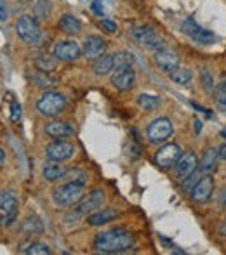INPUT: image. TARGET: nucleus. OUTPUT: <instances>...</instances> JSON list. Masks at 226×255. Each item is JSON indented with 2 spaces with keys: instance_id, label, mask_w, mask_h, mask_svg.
Here are the masks:
<instances>
[{
  "instance_id": "obj_1",
  "label": "nucleus",
  "mask_w": 226,
  "mask_h": 255,
  "mask_svg": "<svg viewBox=\"0 0 226 255\" xmlns=\"http://www.w3.org/2000/svg\"><path fill=\"white\" fill-rule=\"evenodd\" d=\"M136 240L125 229H112V231H103L96 235L94 249L101 254H124L134 247Z\"/></svg>"
},
{
  "instance_id": "obj_2",
  "label": "nucleus",
  "mask_w": 226,
  "mask_h": 255,
  "mask_svg": "<svg viewBox=\"0 0 226 255\" xmlns=\"http://www.w3.org/2000/svg\"><path fill=\"white\" fill-rule=\"evenodd\" d=\"M84 188L85 184L63 181L57 188L52 189V202L56 207H71L84 196Z\"/></svg>"
},
{
  "instance_id": "obj_3",
  "label": "nucleus",
  "mask_w": 226,
  "mask_h": 255,
  "mask_svg": "<svg viewBox=\"0 0 226 255\" xmlns=\"http://www.w3.org/2000/svg\"><path fill=\"white\" fill-rule=\"evenodd\" d=\"M129 35H131L136 44L143 45V47L150 49V51H160V49L166 47L164 40L157 35V31L152 26H136L129 31Z\"/></svg>"
},
{
  "instance_id": "obj_4",
  "label": "nucleus",
  "mask_w": 226,
  "mask_h": 255,
  "mask_svg": "<svg viewBox=\"0 0 226 255\" xmlns=\"http://www.w3.org/2000/svg\"><path fill=\"white\" fill-rule=\"evenodd\" d=\"M172 132H174L172 122L166 117H160L146 127V137L152 144H162L171 137Z\"/></svg>"
},
{
  "instance_id": "obj_5",
  "label": "nucleus",
  "mask_w": 226,
  "mask_h": 255,
  "mask_svg": "<svg viewBox=\"0 0 226 255\" xmlns=\"http://www.w3.org/2000/svg\"><path fill=\"white\" fill-rule=\"evenodd\" d=\"M16 31L21 40H24L26 44L37 45L42 40V31L38 28V23L31 16H21L16 23Z\"/></svg>"
},
{
  "instance_id": "obj_6",
  "label": "nucleus",
  "mask_w": 226,
  "mask_h": 255,
  "mask_svg": "<svg viewBox=\"0 0 226 255\" xmlns=\"http://www.w3.org/2000/svg\"><path fill=\"white\" fill-rule=\"evenodd\" d=\"M66 106V98L59 92H45L37 101V110L44 117H54Z\"/></svg>"
},
{
  "instance_id": "obj_7",
  "label": "nucleus",
  "mask_w": 226,
  "mask_h": 255,
  "mask_svg": "<svg viewBox=\"0 0 226 255\" xmlns=\"http://www.w3.org/2000/svg\"><path fill=\"white\" fill-rule=\"evenodd\" d=\"M17 196L12 191H0V224L10 226L17 215Z\"/></svg>"
},
{
  "instance_id": "obj_8",
  "label": "nucleus",
  "mask_w": 226,
  "mask_h": 255,
  "mask_svg": "<svg viewBox=\"0 0 226 255\" xmlns=\"http://www.w3.org/2000/svg\"><path fill=\"white\" fill-rule=\"evenodd\" d=\"M181 31L183 33H186L193 42H197V44H200V45H211V44H214L216 38H218L213 31L199 26V24L193 21V17H188V19L183 21Z\"/></svg>"
},
{
  "instance_id": "obj_9",
  "label": "nucleus",
  "mask_w": 226,
  "mask_h": 255,
  "mask_svg": "<svg viewBox=\"0 0 226 255\" xmlns=\"http://www.w3.org/2000/svg\"><path fill=\"white\" fill-rule=\"evenodd\" d=\"M105 191L103 189H94V191L87 193L85 196H82L77 203V212L80 215H89L92 212L99 210L101 205L105 203Z\"/></svg>"
},
{
  "instance_id": "obj_10",
  "label": "nucleus",
  "mask_w": 226,
  "mask_h": 255,
  "mask_svg": "<svg viewBox=\"0 0 226 255\" xmlns=\"http://www.w3.org/2000/svg\"><path fill=\"white\" fill-rule=\"evenodd\" d=\"M75 154V146L71 142H66L63 139H56L54 142L45 148V156L52 161H64V160H70L71 156Z\"/></svg>"
},
{
  "instance_id": "obj_11",
  "label": "nucleus",
  "mask_w": 226,
  "mask_h": 255,
  "mask_svg": "<svg viewBox=\"0 0 226 255\" xmlns=\"http://www.w3.org/2000/svg\"><path fill=\"white\" fill-rule=\"evenodd\" d=\"M181 148H179L176 142H169V144H164L162 148L157 151L155 154V161L159 167L162 168H171L176 165V161L181 158Z\"/></svg>"
},
{
  "instance_id": "obj_12",
  "label": "nucleus",
  "mask_w": 226,
  "mask_h": 255,
  "mask_svg": "<svg viewBox=\"0 0 226 255\" xmlns=\"http://www.w3.org/2000/svg\"><path fill=\"white\" fill-rule=\"evenodd\" d=\"M213 191H214V179L211 175H202L199 179V182L193 186L192 191H190V198L195 203H206L213 196Z\"/></svg>"
},
{
  "instance_id": "obj_13",
  "label": "nucleus",
  "mask_w": 226,
  "mask_h": 255,
  "mask_svg": "<svg viewBox=\"0 0 226 255\" xmlns=\"http://www.w3.org/2000/svg\"><path fill=\"white\" fill-rule=\"evenodd\" d=\"M54 54L56 59L59 61H77L82 56V49L77 42L73 40H64V42H57L54 45Z\"/></svg>"
},
{
  "instance_id": "obj_14",
  "label": "nucleus",
  "mask_w": 226,
  "mask_h": 255,
  "mask_svg": "<svg viewBox=\"0 0 226 255\" xmlns=\"http://www.w3.org/2000/svg\"><path fill=\"white\" fill-rule=\"evenodd\" d=\"M153 61H155L157 66H159L162 71H166V73H171V71H174L176 68L179 66L178 54L167 47L160 49V51H155V54H153Z\"/></svg>"
},
{
  "instance_id": "obj_15",
  "label": "nucleus",
  "mask_w": 226,
  "mask_h": 255,
  "mask_svg": "<svg viewBox=\"0 0 226 255\" xmlns=\"http://www.w3.org/2000/svg\"><path fill=\"white\" fill-rule=\"evenodd\" d=\"M197 168H199V158H197L195 153L188 151V153L181 154V158L176 161L174 174L178 175L179 179H185V177H188L192 172H195Z\"/></svg>"
},
{
  "instance_id": "obj_16",
  "label": "nucleus",
  "mask_w": 226,
  "mask_h": 255,
  "mask_svg": "<svg viewBox=\"0 0 226 255\" xmlns=\"http://www.w3.org/2000/svg\"><path fill=\"white\" fill-rule=\"evenodd\" d=\"M134 82H136V75L132 71V68H118V70H115L112 77V85L122 92L131 91L134 87Z\"/></svg>"
},
{
  "instance_id": "obj_17",
  "label": "nucleus",
  "mask_w": 226,
  "mask_h": 255,
  "mask_svg": "<svg viewBox=\"0 0 226 255\" xmlns=\"http://www.w3.org/2000/svg\"><path fill=\"white\" fill-rule=\"evenodd\" d=\"M106 51V42L101 37H87L82 47V56L87 59H98Z\"/></svg>"
},
{
  "instance_id": "obj_18",
  "label": "nucleus",
  "mask_w": 226,
  "mask_h": 255,
  "mask_svg": "<svg viewBox=\"0 0 226 255\" xmlns=\"http://www.w3.org/2000/svg\"><path fill=\"white\" fill-rule=\"evenodd\" d=\"M45 134L52 139H64V137H70V135L75 134V128L71 127L68 122H59L54 120L51 124L45 125Z\"/></svg>"
},
{
  "instance_id": "obj_19",
  "label": "nucleus",
  "mask_w": 226,
  "mask_h": 255,
  "mask_svg": "<svg viewBox=\"0 0 226 255\" xmlns=\"http://www.w3.org/2000/svg\"><path fill=\"white\" fill-rule=\"evenodd\" d=\"M118 212L115 210H110V208H99V210L92 212V214H89L87 217V224L91 226H103V224H108V222L115 221V219L118 217Z\"/></svg>"
},
{
  "instance_id": "obj_20",
  "label": "nucleus",
  "mask_w": 226,
  "mask_h": 255,
  "mask_svg": "<svg viewBox=\"0 0 226 255\" xmlns=\"http://www.w3.org/2000/svg\"><path fill=\"white\" fill-rule=\"evenodd\" d=\"M59 28L68 35H77L82 30V23L78 17L71 16V14H63L59 17Z\"/></svg>"
},
{
  "instance_id": "obj_21",
  "label": "nucleus",
  "mask_w": 226,
  "mask_h": 255,
  "mask_svg": "<svg viewBox=\"0 0 226 255\" xmlns=\"http://www.w3.org/2000/svg\"><path fill=\"white\" fill-rule=\"evenodd\" d=\"M220 160L218 158V149L214 148H207L206 151L202 154V160H200V170H202V174H207V172H211L214 167H216V161Z\"/></svg>"
},
{
  "instance_id": "obj_22",
  "label": "nucleus",
  "mask_w": 226,
  "mask_h": 255,
  "mask_svg": "<svg viewBox=\"0 0 226 255\" xmlns=\"http://www.w3.org/2000/svg\"><path fill=\"white\" fill-rule=\"evenodd\" d=\"M112 70H115L113 56L103 54V56H99L98 59H94V73L96 75H108Z\"/></svg>"
},
{
  "instance_id": "obj_23",
  "label": "nucleus",
  "mask_w": 226,
  "mask_h": 255,
  "mask_svg": "<svg viewBox=\"0 0 226 255\" xmlns=\"http://www.w3.org/2000/svg\"><path fill=\"white\" fill-rule=\"evenodd\" d=\"M64 172H66V168L63 167V165H59V161H49V163L44 165V177L47 179V181H57V179H61L64 175Z\"/></svg>"
},
{
  "instance_id": "obj_24",
  "label": "nucleus",
  "mask_w": 226,
  "mask_h": 255,
  "mask_svg": "<svg viewBox=\"0 0 226 255\" xmlns=\"http://www.w3.org/2000/svg\"><path fill=\"white\" fill-rule=\"evenodd\" d=\"M169 77H171V80L174 82V84H178V85H188L190 82H192V78H193V73H192V70H190V68L178 66L174 71H171Z\"/></svg>"
},
{
  "instance_id": "obj_25",
  "label": "nucleus",
  "mask_w": 226,
  "mask_h": 255,
  "mask_svg": "<svg viewBox=\"0 0 226 255\" xmlns=\"http://www.w3.org/2000/svg\"><path fill=\"white\" fill-rule=\"evenodd\" d=\"M42 229H44V226L38 217H28L21 224V231L28 233V235H38V233H42Z\"/></svg>"
},
{
  "instance_id": "obj_26",
  "label": "nucleus",
  "mask_w": 226,
  "mask_h": 255,
  "mask_svg": "<svg viewBox=\"0 0 226 255\" xmlns=\"http://www.w3.org/2000/svg\"><path fill=\"white\" fill-rule=\"evenodd\" d=\"M138 104L145 111H153V110L159 108L160 99L157 98V96H152V94H139L138 96Z\"/></svg>"
},
{
  "instance_id": "obj_27",
  "label": "nucleus",
  "mask_w": 226,
  "mask_h": 255,
  "mask_svg": "<svg viewBox=\"0 0 226 255\" xmlns=\"http://www.w3.org/2000/svg\"><path fill=\"white\" fill-rule=\"evenodd\" d=\"M63 181H70V182H78V184H87V174L80 168H70V170L64 172Z\"/></svg>"
},
{
  "instance_id": "obj_28",
  "label": "nucleus",
  "mask_w": 226,
  "mask_h": 255,
  "mask_svg": "<svg viewBox=\"0 0 226 255\" xmlns=\"http://www.w3.org/2000/svg\"><path fill=\"white\" fill-rule=\"evenodd\" d=\"M213 96H214V101H216V106L221 111H226V82H220L214 87Z\"/></svg>"
},
{
  "instance_id": "obj_29",
  "label": "nucleus",
  "mask_w": 226,
  "mask_h": 255,
  "mask_svg": "<svg viewBox=\"0 0 226 255\" xmlns=\"http://www.w3.org/2000/svg\"><path fill=\"white\" fill-rule=\"evenodd\" d=\"M132 63H134L132 54H129V52H115L113 54L115 70H118V68H132Z\"/></svg>"
},
{
  "instance_id": "obj_30",
  "label": "nucleus",
  "mask_w": 226,
  "mask_h": 255,
  "mask_svg": "<svg viewBox=\"0 0 226 255\" xmlns=\"http://www.w3.org/2000/svg\"><path fill=\"white\" fill-rule=\"evenodd\" d=\"M56 57H51L49 54H42V56L37 57L35 64H37V68L40 71H52L56 68Z\"/></svg>"
},
{
  "instance_id": "obj_31",
  "label": "nucleus",
  "mask_w": 226,
  "mask_h": 255,
  "mask_svg": "<svg viewBox=\"0 0 226 255\" xmlns=\"http://www.w3.org/2000/svg\"><path fill=\"white\" fill-rule=\"evenodd\" d=\"M202 177V170L200 168H197L195 172H192V174L188 175V177H185V182H183V191L190 193L193 189V186L199 182V179Z\"/></svg>"
},
{
  "instance_id": "obj_32",
  "label": "nucleus",
  "mask_w": 226,
  "mask_h": 255,
  "mask_svg": "<svg viewBox=\"0 0 226 255\" xmlns=\"http://www.w3.org/2000/svg\"><path fill=\"white\" fill-rule=\"evenodd\" d=\"M24 254L28 255H49L51 254V249H49L45 243H31L28 249L23 250Z\"/></svg>"
},
{
  "instance_id": "obj_33",
  "label": "nucleus",
  "mask_w": 226,
  "mask_h": 255,
  "mask_svg": "<svg viewBox=\"0 0 226 255\" xmlns=\"http://www.w3.org/2000/svg\"><path fill=\"white\" fill-rule=\"evenodd\" d=\"M200 78H202V85L206 89L207 94H213L214 92V78H213V73H211L207 68H204L202 73H200Z\"/></svg>"
},
{
  "instance_id": "obj_34",
  "label": "nucleus",
  "mask_w": 226,
  "mask_h": 255,
  "mask_svg": "<svg viewBox=\"0 0 226 255\" xmlns=\"http://www.w3.org/2000/svg\"><path fill=\"white\" fill-rule=\"evenodd\" d=\"M45 71H40V73H33L31 75V80L35 82V85H38V87H52L54 85V80L52 78H49L47 75H44Z\"/></svg>"
},
{
  "instance_id": "obj_35",
  "label": "nucleus",
  "mask_w": 226,
  "mask_h": 255,
  "mask_svg": "<svg viewBox=\"0 0 226 255\" xmlns=\"http://www.w3.org/2000/svg\"><path fill=\"white\" fill-rule=\"evenodd\" d=\"M51 14V2L49 0H38L35 3V16L37 17H47Z\"/></svg>"
},
{
  "instance_id": "obj_36",
  "label": "nucleus",
  "mask_w": 226,
  "mask_h": 255,
  "mask_svg": "<svg viewBox=\"0 0 226 255\" xmlns=\"http://www.w3.org/2000/svg\"><path fill=\"white\" fill-rule=\"evenodd\" d=\"M99 26H101L105 31H108V33H115V31H117V24L110 19H103L101 23H99Z\"/></svg>"
},
{
  "instance_id": "obj_37",
  "label": "nucleus",
  "mask_w": 226,
  "mask_h": 255,
  "mask_svg": "<svg viewBox=\"0 0 226 255\" xmlns=\"http://www.w3.org/2000/svg\"><path fill=\"white\" fill-rule=\"evenodd\" d=\"M19 115H21V106H19V104L14 103L12 104V115H10V120L16 122L17 118H19Z\"/></svg>"
},
{
  "instance_id": "obj_38",
  "label": "nucleus",
  "mask_w": 226,
  "mask_h": 255,
  "mask_svg": "<svg viewBox=\"0 0 226 255\" xmlns=\"http://www.w3.org/2000/svg\"><path fill=\"white\" fill-rule=\"evenodd\" d=\"M7 17H9V14H7V5L3 3V0H0V21H5Z\"/></svg>"
},
{
  "instance_id": "obj_39",
  "label": "nucleus",
  "mask_w": 226,
  "mask_h": 255,
  "mask_svg": "<svg viewBox=\"0 0 226 255\" xmlns=\"http://www.w3.org/2000/svg\"><path fill=\"white\" fill-rule=\"evenodd\" d=\"M218 203H220V207L226 208V188H223V191H221L220 196H218Z\"/></svg>"
},
{
  "instance_id": "obj_40",
  "label": "nucleus",
  "mask_w": 226,
  "mask_h": 255,
  "mask_svg": "<svg viewBox=\"0 0 226 255\" xmlns=\"http://www.w3.org/2000/svg\"><path fill=\"white\" fill-rule=\"evenodd\" d=\"M92 10H94V14H98V16H103V7L99 5V0H96L94 3H92Z\"/></svg>"
},
{
  "instance_id": "obj_41",
  "label": "nucleus",
  "mask_w": 226,
  "mask_h": 255,
  "mask_svg": "<svg viewBox=\"0 0 226 255\" xmlns=\"http://www.w3.org/2000/svg\"><path fill=\"white\" fill-rule=\"evenodd\" d=\"M218 158L226 161V142H225V144H221L220 149H218Z\"/></svg>"
},
{
  "instance_id": "obj_42",
  "label": "nucleus",
  "mask_w": 226,
  "mask_h": 255,
  "mask_svg": "<svg viewBox=\"0 0 226 255\" xmlns=\"http://www.w3.org/2000/svg\"><path fill=\"white\" fill-rule=\"evenodd\" d=\"M218 233H220L221 236H226V219L225 221H221V224L218 226Z\"/></svg>"
},
{
  "instance_id": "obj_43",
  "label": "nucleus",
  "mask_w": 226,
  "mask_h": 255,
  "mask_svg": "<svg viewBox=\"0 0 226 255\" xmlns=\"http://www.w3.org/2000/svg\"><path fill=\"white\" fill-rule=\"evenodd\" d=\"M200 124H202L200 120H195V130L197 132H200V128H202V125H200Z\"/></svg>"
},
{
  "instance_id": "obj_44",
  "label": "nucleus",
  "mask_w": 226,
  "mask_h": 255,
  "mask_svg": "<svg viewBox=\"0 0 226 255\" xmlns=\"http://www.w3.org/2000/svg\"><path fill=\"white\" fill-rule=\"evenodd\" d=\"M3 160H5V153H3V149H0V165L3 163Z\"/></svg>"
},
{
  "instance_id": "obj_45",
  "label": "nucleus",
  "mask_w": 226,
  "mask_h": 255,
  "mask_svg": "<svg viewBox=\"0 0 226 255\" xmlns=\"http://www.w3.org/2000/svg\"><path fill=\"white\" fill-rule=\"evenodd\" d=\"M221 135H223V137H225V141H226V128H223V130H221Z\"/></svg>"
},
{
  "instance_id": "obj_46",
  "label": "nucleus",
  "mask_w": 226,
  "mask_h": 255,
  "mask_svg": "<svg viewBox=\"0 0 226 255\" xmlns=\"http://www.w3.org/2000/svg\"><path fill=\"white\" fill-rule=\"evenodd\" d=\"M16 2H21V3H24V2H28V0H16Z\"/></svg>"
}]
</instances>
